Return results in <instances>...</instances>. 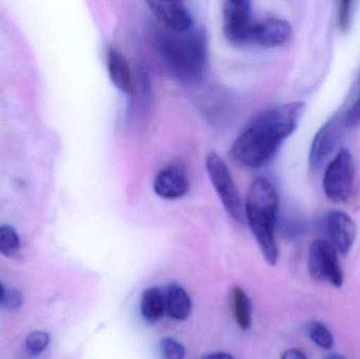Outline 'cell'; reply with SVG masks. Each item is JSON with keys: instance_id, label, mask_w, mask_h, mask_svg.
I'll use <instances>...</instances> for the list:
<instances>
[{"instance_id": "52a82bcc", "label": "cell", "mask_w": 360, "mask_h": 359, "mask_svg": "<svg viewBox=\"0 0 360 359\" xmlns=\"http://www.w3.org/2000/svg\"><path fill=\"white\" fill-rule=\"evenodd\" d=\"M252 4L247 0H229L222 8V29L229 42L237 46H248L253 25Z\"/></svg>"}, {"instance_id": "5bb4252c", "label": "cell", "mask_w": 360, "mask_h": 359, "mask_svg": "<svg viewBox=\"0 0 360 359\" xmlns=\"http://www.w3.org/2000/svg\"><path fill=\"white\" fill-rule=\"evenodd\" d=\"M166 295L160 288L146 289L141 295V313L146 322H158L166 313Z\"/></svg>"}, {"instance_id": "4316f807", "label": "cell", "mask_w": 360, "mask_h": 359, "mask_svg": "<svg viewBox=\"0 0 360 359\" xmlns=\"http://www.w3.org/2000/svg\"><path fill=\"white\" fill-rule=\"evenodd\" d=\"M326 359H347L344 358L342 355H340V354H331V355L328 356Z\"/></svg>"}, {"instance_id": "3957f363", "label": "cell", "mask_w": 360, "mask_h": 359, "mask_svg": "<svg viewBox=\"0 0 360 359\" xmlns=\"http://www.w3.org/2000/svg\"><path fill=\"white\" fill-rule=\"evenodd\" d=\"M160 51L170 73L184 84L197 81L207 67V48L205 35L199 30L184 33L165 30L160 34Z\"/></svg>"}, {"instance_id": "4fadbf2b", "label": "cell", "mask_w": 360, "mask_h": 359, "mask_svg": "<svg viewBox=\"0 0 360 359\" xmlns=\"http://www.w3.org/2000/svg\"><path fill=\"white\" fill-rule=\"evenodd\" d=\"M105 65L112 84L124 93L131 92L133 86L132 73L128 60L117 48L110 46L105 53Z\"/></svg>"}, {"instance_id": "7c38bea8", "label": "cell", "mask_w": 360, "mask_h": 359, "mask_svg": "<svg viewBox=\"0 0 360 359\" xmlns=\"http://www.w3.org/2000/svg\"><path fill=\"white\" fill-rule=\"evenodd\" d=\"M345 126L344 118L340 114H336L321 126L311 145L309 157L311 168L315 170L323 164L327 156L335 148Z\"/></svg>"}, {"instance_id": "ba28073f", "label": "cell", "mask_w": 360, "mask_h": 359, "mask_svg": "<svg viewBox=\"0 0 360 359\" xmlns=\"http://www.w3.org/2000/svg\"><path fill=\"white\" fill-rule=\"evenodd\" d=\"M291 25L288 21L276 17L254 19L250 31L248 46L260 48H278L287 44L291 37Z\"/></svg>"}, {"instance_id": "8992f818", "label": "cell", "mask_w": 360, "mask_h": 359, "mask_svg": "<svg viewBox=\"0 0 360 359\" xmlns=\"http://www.w3.org/2000/svg\"><path fill=\"white\" fill-rule=\"evenodd\" d=\"M309 273L316 282H329L336 288L344 285V272L338 261V251L326 240H315L310 247Z\"/></svg>"}, {"instance_id": "484cf974", "label": "cell", "mask_w": 360, "mask_h": 359, "mask_svg": "<svg viewBox=\"0 0 360 359\" xmlns=\"http://www.w3.org/2000/svg\"><path fill=\"white\" fill-rule=\"evenodd\" d=\"M4 294H6V291H4V286L0 284V305H1L2 299H4Z\"/></svg>"}, {"instance_id": "44dd1931", "label": "cell", "mask_w": 360, "mask_h": 359, "mask_svg": "<svg viewBox=\"0 0 360 359\" xmlns=\"http://www.w3.org/2000/svg\"><path fill=\"white\" fill-rule=\"evenodd\" d=\"M342 118H344L345 126L349 128L360 124V91L352 107L345 113V115H342Z\"/></svg>"}, {"instance_id": "cb8c5ba5", "label": "cell", "mask_w": 360, "mask_h": 359, "mask_svg": "<svg viewBox=\"0 0 360 359\" xmlns=\"http://www.w3.org/2000/svg\"><path fill=\"white\" fill-rule=\"evenodd\" d=\"M281 359H308L304 352L298 349H289L283 352Z\"/></svg>"}, {"instance_id": "9a60e30c", "label": "cell", "mask_w": 360, "mask_h": 359, "mask_svg": "<svg viewBox=\"0 0 360 359\" xmlns=\"http://www.w3.org/2000/svg\"><path fill=\"white\" fill-rule=\"evenodd\" d=\"M165 295L169 315L175 320H186L192 310L190 295L181 286L176 284L170 285Z\"/></svg>"}, {"instance_id": "5b68a950", "label": "cell", "mask_w": 360, "mask_h": 359, "mask_svg": "<svg viewBox=\"0 0 360 359\" xmlns=\"http://www.w3.org/2000/svg\"><path fill=\"white\" fill-rule=\"evenodd\" d=\"M354 162L349 150L342 149L330 162L323 177L326 195L334 202L349 200L354 185Z\"/></svg>"}, {"instance_id": "603a6c76", "label": "cell", "mask_w": 360, "mask_h": 359, "mask_svg": "<svg viewBox=\"0 0 360 359\" xmlns=\"http://www.w3.org/2000/svg\"><path fill=\"white\" fill-rule=\"evenodd\" d=\"M21 303H22V295H21V293L17 290H10L4 294L1 305L6 309L15 310L20 307Z\"/></svg>"}, {"instance_id": "2e32d148", "label": "cell", "mask_w": 360, "mask_h": 359, "mask_svg": "<svg viewBox=\"0 0 360 359\" xmlns=\"http://www.w3.org/2000/svg\"><path fill=\"white\" fill-rule=\"evenodd\" d=\"M232 303L237 326L243 331L249 330L252 325V303L247 293L240 287L235 286L233 288Z\"/></svg>"}, {"instance_id": "7a4b0ae2", "label": "cell", "mask_w": 360, "mask_h": 359, "mask_svg": "<svg viewBox=\"0 0 360 359\" xmlns=\"http://www.w3.org/2000/svg\"><path fill=\"white\" fill-rule=\"evenodd\" d=\"M277 213L278 194L273 183L264 177L254 179L245 200V214L264 259L271 266L278 261L275 238Z\"/></svg>"}, {"instance_id": "30bf717a", "label": "cell", "mask_w": 360, "mask_h": 359, "mask_svg": "<svg viewBox=\"0 0 360 359\" xmlns=\"http://www.w3.org/2000/svg\"><path fill=\"white\" fill-rule=\"evenodd\" d=\"M325 229L329 244L340 254H347L356 237L355 221L342 211H332L326 217Z\"/></svg>"}, {"instance_id": "277c9868", "label": "cell", "mask_w": 360, "mask_h": 359, "mask_svg": "<svg viewBox=\"0 0 360 359\" xmlns=\"http://www.w3.org/2000/svg\"><path fill=\"white\" fill-rule=\"evenodd\" d=\"M205 170L228 214L235 221H243L245 207L226 162L215 152H211L205 157Z\"/></svg>"}, {"instance_id": "e0dca14e", "label": "cell", "mask_w": 360, "mask_h": 359, "mask_svg": "<svg viewBox=\"0 0 360 359\" xmlns=\"http://www.w3.org/2000/svg\"><path fill=\"white\" fill-rule=\"evenodd\" d=\"M20 250V240L16 230L11 226L0 227V253L6 257H14Z\"/></svg>"}, {"instance_id": "d6986e66", "label": "cell", "mask_w": 360, "mask_h": 359, "mask_svg": "<svg viewBox=\"0 0 360 359\" xmlns=\"http://www.w3.org/2000/svg\"><path fill=\"white\" fill-rule=\"evenodd\" d=\"M160 354L162 359H184L186 348L176 339L166 337L160 341Z\"/></svg>"}, {"instance_id": "9c48e42d", "label": "cell", "mask_w": 360, "mask_h": 359, "mask_svg": "<svg viewBox=\"0 0 360 359\" xmlns=\"http://www.w3.org/2000/svg\"><path fill=\"white\" fill-rule=\"evenodd\" d=\"M152 14L165 30L172 33H184L193 29L192 15L181 1L148 2Z\"/></svg>"}, {"instance_id": "7402d4cb", "label": "cell", "mask_w": 360, "mask_h": 359, "mask_svg": "<svg viewBox=\"0 0 360 359\" xmlns=\"http://www.w3.org/2000/svg\"><path fill=\"white\" fill-rule=\"evenodd\" d=\"M351 13H352V2L351 1H342L340 2V27L344 33L349 31L351 27V22H352V17H351Z\"/></svg>"}, {"instance_id": "d4e9b609", "label": "cell", "mask_w": 360, "mask_h": 359, "mask_svg": "<svg viewBox=\"0 0 360 359\" xmlns=\"http://www.w3.org/2000/svg\"><path fill=\"white\" fill-rule=\"evenodd\" d=\"M203 359H235L231 355L230 353H226V352H215V353L209 354V355L205 356Z\"/></svg>"}, {"instance_id": "8fae6325", "label": "cell", "mask_w": 360, "mask_h": 359, "mask_svg": "<svg viewBox=\"0 0 360 359\" xmlns=\"http://www.w3.org/2000/svg\"><path fill=\"white\" fill-rule=\"evenodd\" d=\"M153 190L162 200H175L184 197L190 190L186 171L180 164H168L156 174Z\"/></svg>"}, {"instance_id": "6da1fadb", "label": "cell", "mask_w": 360, "mask_h": 359, "mask_svg": "<svg viewBox=\"0 0 360 359\" xmlns=\"http://www.w3.org/2000/svg\"><path fill=\"white\" fill-rule=\"evenodd\" d=\"M304 107L302 103H291L258 114L233 143V158L247 168L266 166L297 128Z\"/></svg>"}, {"instance_id": "ac0fdd59", "label": "cell", "mask_w": 360, "mask_h": 359, "mask_svg": "<svg viewBox=\"0 0 360 359\" xmlns=\"http://www.w3.org/2000/svg\"><path fill=\"white\" fill-rule=\"evenodd\" d=\"M308 335L311 341L321 349L331 350L334 347V337L331 331L319 322L308 325Z\"/></svg>"}, {"instance_id": "ffe728a7", "label": "cell", "mask_w": 360, "mask_h": 359, "mask_svg": "<svg viewBox=\"0 0 360 359\" xmlns=\"http://www.w3.org/2000/svg\"><path fill=\"white\" fill-rule=\"evenodd\" d=\"M50 344V337L44 331H35L32 332L25 341V348L32 355H38L48 347Z\"/></svg>"}]
</instances>
